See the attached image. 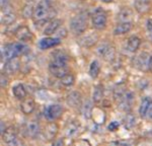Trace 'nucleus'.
<instances>
[{
  "mask_svg": "<svg viewBox=\"0 0 152 146\" xmlns=\"http://www.w3.org/2000/svg\"><path fill=\"white\" fill-rule=\"evenodd\" d=\"M55 10L53 9L52 4L49 0H41L35 6L33 12V20L36 23H44L54 19Z\"/></svg>",
  "mask_w": 152,
  "mask_h": 146,
  "instance_id": "1",
  "label": "nucleus"
},
{
  "mask_svg": "<svg viewBox=\"0 0 152 146\" xmlns=\"http://www.w3.org/2000/svg\"><path fill=\"white\" fill-rule=\"evenodd\" d=\"M28 50V48L26 45H23V44H7L1 50V59L7 62L9 60L18 58L19 55H23L24 53H26Z\"/></svg>",
  "mask_w": 152,
  "mask_h": 146,
  "instance_id": "2",
  "label": "nucleus"
},
{
  "mask_svg": "<svg viewBox=\"0 0 152 146\" xmlns=\"http://www.w3.org/2000/svg\"><path fill=\"white\" fill-rule=\"evenodd\" d=\"M87 16L84 13H79L75 15L70 21V30L74 35H81L86 31Z\"/></svg>",
  "mask_w": 152,
  "mask_h": 146,
  "instance_id": "3",
  "label": "nucleus"
},
{
  "mask_svg": "<svg viewBox=\"0 0 152 146\" xmlns=\"http://www.w3.org/2000/svg\"><path fill=\"white\" fill-rule=\"evenodd\" d=\"M96 54L99 55V57L104 58L105 61L111 62V61L115 59L116 52H115V48L113 47L110 43L102 42L96 48Z\"/></svg>",
  "mask_w": 152,
  "mask_h": 146,
  "instance_id": "4",
  "label": "nucleus"
},
{
  "mask_svg": "<svg viewBox=\"0 0 152 146\" xmlns=\"http://www.w3.org/2000/svg\"><path fill=\"white\" fill-rule=\"evenodd\" d=\"M107 13L102 8H97L91 16V23L95 30H104L107 26Z\"/></svg>",
  "mask_w": 152,
  "mask_h": 146,
  "instance_id": "5",
  "label": "nucleus"
},
{
  "mask_svg": "<svg viewBox=\"0 0 152 146\" xmlns=\"http://www.w3.org/2000/svg\"><path fill=\"white\" fill-rule=\"evenodd\" d=\"M49 70L55 77L62 78L64 75L68 73V65L67 63L64 62H58V61L51 60L50 64H49Z\"/></svg>",
  "mask_w": 152,
  "mask_h": 146,
  "instance_id": "6",
  "label": "nucleus"
},
{
  "mask_svg": "<svg viewBox=\"0 0 152 146\" xmlns=\"http://www.w3.org/2000/svg\"><path fill=\"white\" fill-rule=\"evenodd\" d=\"M151 56L146 52H142L141 54L137 55L133 60L134 66L140 71H148L149 64H150Z\"/></svg>",
  "mask_w": 152,
  "mask_h": 146,
  "instance_id": "7",
  "label": "nucleus"
},
{
  "mask_svg": "<svg viewBox=\"0 0 152 146\" xmlns=\"http://www.w3.org/2000/svg\"><path fill=\"white\" fill-rule=\"evenodd\" d=\"M63 114V108L60 104H51L46 107L44 110V116L49 122H54L61 117Z\"/></svg>",
  "mask_w": 152,
  "mask_h": 146,
  "instance_id": "8",
  "label": "nucleus"
},
{
  "mask_svg": "<svg viewBox=\"0 0 152 146\" xmlns=\"http://www.w3.org/2000/svg\"><path fill=\"white\" fill-rule=\"evenodd\" d=\"M134 99H135V96H134L133 92L130 91H126L124 96L117 101L118 106H119V109L124 112H129L134 104Z\"/></svg>",
  "mask_w": 152,
  "mask_h": 146,
  "instance_id": "9",
  "label": "nucleus"
},
{
  "mask_svg": "<svg viewBox=\"0 0 152 146\" xmlns=\"http://www.w3.org/2000/svg\"><path fill=\"white\" fill-rule=\"evenodd\" d=\"M24 132H26V135L29 138L38 137L41 132L40 124L36 121L28 122V123H26V127H24Z\"/></svg>",
  "mask_w": 152,
  "mask_h": 146,
  "instance_id": "10",
  "label": "nucleus"
},
{
  "mask_svg": "<svg viewBox=\"0 0 152 146\" xmlns=\"http://www.w3.org/2000/svg\"><path fill=\"white\" fill-rule=\"evenodd\" d=\"M82 97L78 91H71L67 96V104L73 109H80L82 106Z\"/></svg>",
  "mask_w": 152,
  "mask_h": 146,
  "instance_id": "11",
  "label": "nucleus"
},
{
  "mask_svg": "<svg viewBox=\"0 0 152 146\" xmlns=\"http://www.w3.org/2000/svg\"><path fill=\"white\" fill-rule=\"evenodd\" d=\"M61 43V40L59 38H54V36H47L44 38L39 42V47L42 50H47V49H51L55 46H58Z\"/></svg>",
  "mask_w": 152,
  "mask_h": 146,
  "instance_id": "12",
  "label": "nucleus"
},
{
  "mask_svg": "<svg viewBox=\"0 0 152 146\" xmlns=\"http://www.w3.org/2000/svg\"><path fill=\"white\" fill-rule=\"evenodd\" d=\"M15 36L16 39L21 42H28L33 39V34H31V30L28 26H19V28L15 31Z\"/></svg>",
  "mask_w": 152,
  "mask_h": 146,
  "instance_id": "13",
  "label": "nucleus"
},
{
  "mask_svg": "<svg viewBox=\"0 0 152 146\" xmlns=\"http://www.w3.org/2000/svg\"><path fill=\"white\" fill-rule=\"evenodd\" d=\"M99 40V36L96 33H89L79 40V44L82 47H91Z\"/></svg>",
  "mask_w": 152,
  "mask_h": 146,
  "instance_id": "14",
  "label": "nucleus"
},
{
  "mask_svg": "<svg viewBox=\"0 0 152 146\" xmlns=\"http://www.w3.org/2000/svg\"><path fill=\"white\" fill-rule=\"evenodd\" d=\"M134 6L138 13L145 14L150 10L151 2L150 0H135Z\"/></svg>",
  "mask_w": 152,
  "mask_h": 146,
  "instance_id": "15",
  "label": "nucleus"
},
{
  "mask_svg": "<svg viewBox=\"0 0 152 146\" xmlns=\"http://www.w3.org/2000/svg\"><path fill=\"white\" fill-rule=\"evenodd\" d=\"M61 28V20L60 19H52L48 23L46 26L45 30H44V34L47 36H51L53 34L57 33V31Z\"/></svg>",
  "mask_w": 152,
  "mask_h": 146,
  "instance_id": "16",
  "label": "nucleus"
},
{
  "mask_svg": "<svg viewBox=\"0 0 152 146\" xmlns=\"http://www.w3.org/2000/svg\"><path fill=\"white\" fill-rule=\"evenodd\" d=\"M57 133H58V126L55 123H53V122L48 124L45 127V130H44V136H45V138L48 141L53 140L56 137Z\"/></svg>",
  "mask_w": 152,
  "mask_h": 146,
  "instance_id": "17",
  "label": "nucleus"
},
{
  "mask_svg": "<svg viewBox=\"0 0 152 146\" xmlns=\"http://www.w3.org/2000/svg\"><path fill=\"white\" fill-rule=\"evenodd\" d=\"M15 13L13 12L11 8H7L4 6L3 11H2V16H1V23L3 24H10L15 20Z\"/></svg>",
  "mask_w": 152,
  "mask_h": 146,
  "instance_id": "18",
  "label": "nucleus"
},
{
  "mask_svg": "<svg viewBox=\"0 0 152 146\" xmlns=\"http://www.w3.org/2000/svg\"><path fill=\"white\" fill-rule=\"evenodd\" d=\"M36 108L35 101L33 99H24L21 101L20 104V110L24 115H29L34 112V110Z\"/></svg>",
  "mask_w": 152,
  "mask_h": 146,
  "instance_id": "19",
  "label": "nucleus"
},
{
  "mask_svg": "<svg viewBox=\"0 0 152 146\" xmlns=\"http://www.w3.org/2000/svg\"><path fill=\"white\" fill-rule=\"evenodd\" d=\"M80 113H81V116L84 119H88L91 118V114H92V103L90 99H85L82 103V106L80 108Z\"/></svg>",
  "mask_w": 152,
  "mask_h": 146,
  "instance_id": "20",
  "label": "nucleus"
},
{
  "mask_svg": "<svg viewBox=\"0 0 152 146\" xmlns=\"http://www.w3.org/2000/svg\"><path fill=\"white\" fill-rule=\"evenodd\" d=\"M18 69H19V62L16 58L5 62V65H4V73H6V74H14Z\"/></svg>",
  "mask_w": 152,
  "mask_h": 146,
  "instance_id": "21",
  "label": "nucleus"
},
{
  "mask_svg": "<svg viewBox=\"0 0 152 146\" xmlns=\"http://www.w3.org/2000/svg\"><path fill=\"white\" fill-rule=\"evenodd\" d=\"M141 45V40L136 36H132L128 39L127 42V50L131 53H135Z\"/></svg>",
  "mask_w": 152,
  "mask_h": 146,
  "instance_id": "22",
  "label": "nucleus"
},
{
  "mask_svg": "<svg viewBox=\"0 0 152 146\" xmlns=\"http://www.w3.org/2000/svg\"><path fill=\"white\" fill-rule=\"evenodd\" d=\"M1 136L4 142H5L6 144H8V143L12 142V141L18 138V133H16L15 129L13 127H8V128H6V130L4 131V133L2 134Z\"/></svg>",
  "mask_w": 152,
  "mask_h": 146,
  "instance_id": "23",
  "label": "nucleus"
},
{
  "mask_svg": "<svg viewBox=\"0 0 152 146\" xmlns=\"http://www.w3.org/2000/svg\"><path fill=\"white\" fill-rule=\"evenodd\" d=\"M132 28V23H119L117 24V26L114 28V35L115 36H120L127 34L128 31Z\"/></svg>",
  "mask_w": 152,
  "mask_h": 146,
  "instance_id": "24",
  "label": "nucleus"
},
{
  "mask_svg": "<svg viewBox=\"0 0 152 146\" xmlns=\"http://www.w3.org/2000/svg\"><path fill=\"white\" fill-rule=\"evenodd\" d=\"M12 92H13L14 96L18 99H24L26 96V87L23 86V84L18 83L16 85H14L13 88H12Z\"/></svg>",
  "mask_w": 152,
  "mask_h": 146,
  "instance_id": "25",
  "label": "nucleus"
},
{
  "mask_svg": "<svg viewBox=\"0 0 152 146\" xmlns=\"http://www.w3.org/2000/svg\"><path fill=\"white\" fill-rule=\"evenodd\" d=\"M151 103H152V101L149 97H144V99H142L140 108H139V115H140L142 118H145L147 116Z\"/></svg>",
  "mask_w": 152,
  "mask_h": 146,
  "instance_id": "26",
  "label": "nucleus"
},
{
  "mask_svg": "<svg viewBox=\"0 0 152 146\" xmlns=\"http://www.w3.org/2000/svg\"><path fill=\"white\" fill-rule=\"evenodd\" d=\"M133 18V13L132 10L129 8H124L119 12L118 19L120 23H131V19Z\"/></svg>",
  "mask_w": 152,
  "mask_h": 146,
  "instance_id": "27",
  "label": "nucleus"
},
{
  "mask_svg": "<svg viewBox=\"0 0 152 146\" xmlns=\"http://www.w3.org/2000/svg\"><path fill=\"white\" fill-rule=\"evenodd\" d=\"M79 128H80L79 122H77V121L71 122V123H69L67 125V127H66V130H65L66 136H68V137L74 136L75 134L79 131Z\"/></svg>",
  "mask_w": 152,
  "mask_h": 146,
  "instance_id": "28",
  "label": "nucleus"
},
{
  "mask_svg": "<svg viewBox=\"0 0 152 146\" xmlns=\"http://www.w3.org/2000/svg\"><path fill=\"white\" fill-rule=\"evenodd\" d=\"M104 99V87L102 85H96L94 87V96H92V101L95 104H100Z\"/></svg>",
  "mask_w": 152,
  "mask_h": 146,
  "instance_id": "29",
  "label": "nucleus"
},
{
  "mask_svg": "<svg viewBox=\"0 0 152 146\" xmlns=\"http://www.w3.org/2000/svg\"><path fill=\"white\" fill-rule=\"evenodd\" d=\"M124 125L126 128L128 129H132L136 125V117H135L134 114L132 113H128L124 118Z\"/></svg>",
  "mask_w": 152,
  "mask_h": 146,
  "instance_id": "30",
  "label": "nucleus"
},
{
  "mask_svg": "<svg viewBox=\"0 0 152 146\" xmlns=\"http://www.w3.org/2000/svg\"><path fill=\"white\" fill-rule=\"evenodd\" d=\"M99 71H100L99 63L97 61H92L89 66V75L92 78H96L99 74Z\"/></svg>",
  "mask_w": 152,
  "mask_h": 146,
  "instance_id": "31",
  "label": "nucleus"
},
{
  "mask_svg": "<svg viewBox=\"0 0 152 146\" xmlns=\"http://www.w3.org/2000/svg\"><path fill=\"white\" fill-rule=\"evenodd\" d=\"M52 61H58V62H64L67 63L68 62V56L65 54L63 51H56V52L53 53L52 55Z\"/></svg>",
  "mask_w": 152,
  "mask_h": 146,
  "instance_id": "32",
  "label": "nucleus"
},
{
  "mask_svg": "<svg viewBox=\"0 0 152 146\" xmlns=\"http://www.w3.org/2000/svg\"><path fill=\"white\" fill-rule=\"evenodd\" d=\"M60 80H61V83H62V85H64V86H66V87H69V86H72V85L74 84L75 78L72 74L67 73V74L64 75L62 78H60Z\"/></svg>",
  "mask_w": 152,
  "mask_h": 146,
  "instance_id": "33",
  "label": "nucleus"
},
{
  "mask_svg": "<svg viewBox=\"0 0 152 146\" xmlns=\"http://www.w3.org/2000/svg\"><path fill=\"white\" fill-rule=\"evenodd\" d=\"M126 92V88L123 86V85H118L116 88L114 89V99L115 101H118L122 96H124V93Z\"/></svg>",
  "mask_w": 152,
  "mask_h": 146,
  "instance_id": "34",
  "label": "nucleus"
},
{
  "mask_svg": "<svg viewBox=\"0 0 152 146\" xmlns=\"http://www.w3.org/2000/svg\"><path fill=\"white\" fill-rule=\"evenodd\" d=\"M34 9H35V7L31 6V4H26V5L23 7V18H29V16H33Z\"/></svg>",
  "mask_w": 152,
  "mask_h": 146,
  "instance_id": "35",
  "label": "nucleus"
},
{
  "mask_svg": "<svg viewBox=\"0 0 152 146\" xmlns=\"http://www.w3.org/2000/svg\"><path fill=\"white\" fill-rule=\"evenodd\" d=\"M147 33H148L149 39L152 41V19L147 20Z\"/></svg>",
  "mask_w": 152,
  "mask_h": 146,
  "instance_id": "36",
  "label": "nucleus"
},
{
  "mask_svg": "<svg viewBox=\"0 0 152 146\" xmlns=\"http://www.w3.org/2000/svg\"><path fill=\"white\" fill-rule=\"evenodd\" d=\"M118 128H119V123H118V122H112V123L109 124V126H107V129H109L110 131H116Z\"/></svg>",
  "mask_w": 152,
  "mask_h": 146,
  "instance_id": "37",
  "label": "nucleus"
},
{
  "mask_svg": "<svg viewBox=\"0 0 152 146\" xmlns=\"http://www.w3.org/2000/svg\"><path fill=\"white\" fill-rule=\"evenodd\" d=\"M7 145H8V146H23V142H21V141L19 140L18 138H16L15 140H13V141H12V142H10V143H8Z\"/></svg>",
  "mask_w": 152,
  "mask_h": 146,
  "instance_id": "38",
  "label": "nucleus"
},
{
  "mask_svg": "<svg viewBox=\"0 0 152 146\" xmlns=\"http://www.w3.org/2000/svg\"><path fill=\"white\" fill-rule=\"evenodd\" d=\"M7 85V78L5 76V74L2 73L1 74V87H5Z\"/></svg>",
  "mask_w": 152,
  "mask_h": 146,
  "instance_id": "39",
  "label": "nucleus"
},
{
  "mask_svg": "<svg viewBox=\"0 0 152 146\" xmlns=\"http://www.w3.org/2000/svg\"><path fill=\"white\" fill-rule=\"evenodd\" d=\"M52 146H64V142H63L62 139H59V140H56L53 142Z\"/></svg>",
  "mask_w": 152,
  "mask_h": 146,
  "instance_id": "40",
  "label": "nucleus"
},
{
  "mask_svg": "<svg viewBox=\"0 0 152 146\" xmlns=\"http://www.w3.org/2000/svg\"><path fill=\"white\" fill-rule=\"evenodd\" d=\"M0 124H1V128H0V132H1V135H2V134L4 133V131H5L6 129H5V127H4V123H3V121H1V123H0Z\"/></svg>",
  "mask_w": 152,
  "mask_h": 146,
  "instance_id": "41",
  "label": "nucleus"
},
{
  "mask_svg": "<svg viewBox=\"0 0 152 146\" xmlns=\"http://www.w3.org/2000/svg\"><path fill=\"white\" fill-rule=\"evenodd\" d=\"M147 116H148V118H150L152 120V103L150 104V108H149V111H148V114H147Z\"/></svg>",
  "mask_w": 152,
  "mask_h": 146,
  "instance_id": "42",
  "label": "nucleus"
},
{
  "mask_svg": "<svg viewBox=\"0 0 152 146\" xmlns=\"http://www.w3.org/2000/svg\"><path fill=\"white\" fill-rule=\"evenodd\" d=\"M149 70L152 72V55H151V59H150V64H149Z\"/></svg>",
  "mask_w": 152,
  "mask_h": 146,
  "instance_id": "43",
  "label": "nucleus"
},
{
  "mask_svg": "<svg viewBox=\"0 0 152 146\" xmlns=\"http://www.w3.org/2000/svg\"><path fill=\"white\" fill-rule=\"evenodd\" d=\"M104 3H111L112 1H114V0H102Z\"/></svg>",
  "mask_w": 152,
  "mask_h": 146,
  "instance_id": "44",
  "label": "nucleus"
},
{
  "mask_svg": "<svg viewBox=\"0 0 152 146\" xmlns=\"http://www.w3.org/2000/svg\"><path fill=\"white\" fill-rule=\"evenodd\" d=\"M5 1H6V0H1V5H2V7L5 6Z\"/></svg>",
  "mask_w": 152,
  "mask_h": 146,
  "instance_id": "45",
  "label": "nucleus"
},
{
  "mask_svg": "<svg viewBox=\"0 0 152 146\" xmlns=\"http://www.w3.org/2000/svg\"><path fill=\"white\" fill-rule=\"evenodd\" d=\"M82 1H85V0H82Z\"/></svg>",
  "mask_w": 152,
  "mask_h": 146,
  "instance_id": "46",
  "label": "nucleus"
}]
</instances>
